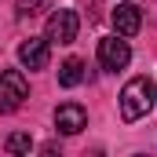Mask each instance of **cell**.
<instances>
[{"label": "cell", "mask_w": 157, "mask_h": 157, "mask_svg": "<svg viewBox=\"0 0 157 157\" xmlns=\"http://www.w3.org/2000/svg\"><path fill=\"white\" fill-rule=\"evenodd\" d=\"M99 62H102V70H110V73L124 70V66L132 62V48H128V40H117V37L99 40Z\"/></svg>", "instance_id": "obj_4"}, {"label": "cell", "mask_w": 157, "mask_h": 157, "mask_svg": "<svg viewBox=\"0 0 157 157\" xmlns=\"http://www.w3.org/2000/svg\"><path fill=\"white\" fill-rule=\"evenodd\" d=\"M48 7H51V0H18V15H40Z\"/></svg>", "instance_id": "obj_10"}, {"label": "cell", "mask_w": 157, "mask_h": 157, "mask_svg": "<svg viewBox=\"0 0 157 157\" xmlns=\"http://www.w3.org/2000/svg\"><path fill=\"white\" fill-rule=\"evenodd\" d=\"M77 29H80L77 11L59 7V11H51V18H48V44H73V40H77Z\"/></svg>", "instance_id": "obj_3"}, {"label": "cell", "mask_w": 157, "mask_h": 157, "mask_svg": "<svg viewBox=\"0 0 157 157\" xmlns=\"http://www.w3.org/2000/svg\"><path fill=\"white\" fill-rule=\"evenodd\" d=\"M18 62L26 66V70H48V62H51V48H48V37H29L18 44Z\"/></svg>", "instance_id": "obj_5"}, {"label": "cell", "mask_w": 157, "mask_h": 157, "mask_svg": "<svg viewBox=\"0 0 157 157\" xmlns=\"http://www.w3.org/2000/svg\"><path fill=\"white\" fill-rule=\"evenodd\" d=\"M29 95V84L22 77V70H4L0 73V113H15Z\"/></svg>", "instance_id": "obj_2"}, {"label": "cell", "mask_w": 157, "mask_h": 157, "mask_svg": "<svg viewBox=\"0 0 157 157\" xmlns=\"http://www.w3.org/2000/svg\"><path fill=\"white\" fill-rule=\"evenodd\" d=\"M80 80H84V62H80V59H66V62L59 66V84H62V88H77Z\"/></svg>", "instance_id": "obj_8"}, {"label": "cell", "mask_w": 157, "mask_h": 157, "mask_svg": "<svg viewBox=\"0 0 157 157\" xmlns=\"http://www.w3.org/2000/svg\"><path fill=\"white\" fill-rule=\"evenodd\" d=\"M154 99H157V84L150 77H132L124 88H121V117L128 121H139L154 110Z\"/></svg>", "instance_id": "obj_1"}, {"label": "cell", "mask_w": 157, "mask_h": 157, "mask_svg": "<svg viewBox=\"0 0 157 157\" xmlns=\"http://www.w3.org/2000/svg\"><path fill=\"white\" fill-rule=\"evenodd\" d=\"M55 128H59L62 135H77L80 128H88L84 106H80V102H62V106L55 110Z\"/></svg>", "instance_id": "obj_6"}, {"label": "cell", "mask_w": 157, "mask_h": 157, "mask_svg": "<svg viewBox=\"0 0 157 157\" xmlns=\"http://www.w3.org/2000/svg\"><path fill=\"white\" fill-rule=\"evenodd\" d=\"M4 146H7V154H29V150H33V139H29L26 132H11Z\"/></svg>", "instance_id": "obj_9"}, {"label": "cell", "mask_w": 157, "mask_h": 157, "mask_svg": "<svg viewBox=\"0 0 157 157\" xmlns=\"http://www.w3.org/2000/svg\"><path fill=\"white\" fill-rule=\"evenodd\" d=\"M139 26H143V11H139L135 4H117V11H113V29H117V37H135Z\"/></svg>", "instance_id": "obj_7"}]
</instances>
